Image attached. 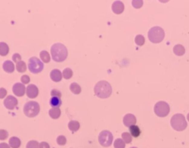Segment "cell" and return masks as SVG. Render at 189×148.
I'll list each match as a JSON object with an SVG mask.
<instances>
[{"label": "cell", "mask_w": 189, "mask_h": 148, "mask_svg": "<svg viewBox=\"0 0 189 148\" xmlns=\"http://www.w3.org/2000/svg\"><path fill=\"white\" fill-rule=\"evenodd\" d=\"M52 58L56 62H63L68 55L67 47L61 43H56L51 46V49Z\"/></svg>", "instance_id": "cell-1"}, {"label": "cell", "mask_w": 189, "mask_h": 148, "mask_svg": "<svg viewBox=\"0 0 189 148\" xmlns=\"http://www.w3.org/2000/svg\"><path fill=\"white\" fill-rule=\"evenodd\" d=\"M95 94L101 99H106L110 97L112 92L111 85L107 81L101 80L96 83L94 88Z\"/></svg>", "instance_id": "cell-2"}, {"label": "cell", "mask_w": 189, "mask_h": 148, "mask_svg": "<svg viewBox=\"0 0 189 148\" xmlns=\"http://www.w3.org/2000/svg\"><path fill=\"white\" fill-rule=\"evenodd\" d=\"M148 40L154 44H159L165 38V32L160 27H153L148 32Z\"/></svg>", "instance_id": "cell-3"}, {"label": "cell", "mask_w": 189, "mask_h": 148, "mask_svg": "<svg viewBox=\"0 0 189 148\" xmlns=\"http://www.w3.org/2000/svg\"><path fill=\"white\" fill-rule=\"evenodd\" d=\"M171 125L177 131H183L187 128V122L183 114H174L171 119Z\"/></svg>", "instance_id": "cell-4"}, {"label": "cell", "mask_w": 189, "mask_h": 148, "mask_svg": "<svg viewBox=\"0 0 189 148\" xmlns=\"http://www.w3.org/2000/svg\"><path fill=\"white\" fill-rule=\"evenodd\" d=\"M39 111V105L37 102H35V101H29L24 106V113L28 117H35L38 115Z\"/></svg>", "instance_id": "cell-5"}, {"label": "cell", "mask_w": 189, "mask_h": 148, "mask_svg": "<svg viewBox=\"0 0 189 148\" xmlns=\"http://www.w3.org/2000/svg\"><path fill=\"white\" fill-rule=\"evenodd\" d=\"M155 114L160 117H165L168 116L170 112V106L165 101H160L155 104L154 108Z\"/></svg>", "instance_id": "cell-6"}, {"label": "cell", "mask_w": 189, "mask_h": 148, "mask_svg": "<svg viewBox=\"0 0 189 148\" xmlns=\"http://www.w3.org/2000/svg\"><path fill=\"white\" fill-rule=\"evenodd\" d=\"M28 69L33 74H38L44 69V64L36 57H32L28 61Z\"/></svg>", "instance_id": "cell-7"}, {"label": "cell", "mask_w": 189, "mask_h": 148, "mask_svg": "<svg viewBox=\"0 0 189 148\" xmlns=\"http://www.w3.org/2000/svg\"><path fill=\"white\" fill-rule=\"evenodd\" d=\"M113 141V136L109 131H103L98 136V142L103 147H109Z\"/></svg>", "instance_id": "cell-8"}, {"label": "cell", "mask_w": 189, "mask_h": 148, "mask_svg": "<svg viewBox=\"0 0 189 148\" xmlns=\"http://www.w3.org/2000/svg\"><path fill=\"white\" fill-rule=\"evenodd\" d=\"M18 105V100L16 97L13 96L9 95L6 97V99L4 100V105L5 106L6 109L8 110H13L16 109Z\"/></svg>", "instance_id": "cell-9"}, {"label": "cell", "mask_w": 189, "mask_h": 148, "mask_svg": "<svg viewBox=\"0 0 189 148\" xmlns=\"http://www.w3.org/2000/svg\"><path fill=\"white\" fill-rule=\"evenodd\" d=\"M26 91V88L24 84L21 83H16L13 86V92L17 97H22Z\"/></svg>", "instance_id": "cell-10"}, {"label": "cell", "mask_w": 189, "mask_h": 148, "mask_svg": "<svg viewBox=\"0 0 189 148\" xmlns=\"http://www.w3.org/2000/svg\"><path fill=\"white\" fill-rule=\"evenodd\" d=\"M27 96L31 99H34L38 96V89L36 85L31 84L28 85L27 87Z\"/></svg>", "instance_id": "cell-11"}, {"label": "cell", "mask_w": 189, "mask_h": 148, "mask_svg": "<svg viewBox=\"0 0 189 148\" xmlns=\"http://www.w3.org/2000/svg\"><path fill=\"white\" fill-rule=\"evenodd\" d=\"M123 122L125 126L130 128L131 126L135 125V123L137 122V119L135 116L133 115V114H127L123 117Z\"/></svg>", "instance_id": "cell-12"}, {"label": "cell", "mask_w": 189, "mask_h": 148, "mask_svg": "<svg viewBox=\"0 0 189 148\" xmlns=\"http://www.w3.org/2000/svg\"><path fill=\"white\" fill-rule=\"evenodd\" d=\"M112 10L115 14H120L124 11V4L121 1L114 2L112 5Z\"/></svg>", "instance_id": "cell-13"}, {"label": "cell", "mask_w": 189, "mask_h": 148, "mask_svg": "<svg viewBox=\"0 0 189 148\" xmlns=\"http://www.w3.org/2000/svg\"><path fill=\"white\" fill-rule=\"evenodd\" d=\"M51 78L54 82H59L62 79V73L58 69H53L51 72Z\"/></svg>", "instance_id": "cell-14"}, {"label": "cell", "mask_w": 189, "mask_h": 148, "mask_svg": "<svg viewBox=\"0 0 189 148\" xmlns=\"http://www.w3.org/2000/svg\"><path fill=\"white\" fill-rule=\"evenodd\" d=\"M3 69H4L5 71H6L7 73H12L14 71L15 69V66L14 64L12 61H5L3 64Z\"/></svg>", "instance_id": "cell-15"}, {"label": "cell", "mask_w": 189, "mask_h": 148, "mask_svg": "<svg viewBox=\"0 0 189 148\" xmlns=\"http://www.w3.org/2000/svg\"><path fill=\"white\" fill-rule=\"evenodd\" d=\"M9 145L12 148H19L21 146V140L18 137L13 136L9 139Z\"/></svg>", "instance_id": "cell-16"}, {"label": "cell", "mask_w": 189, "mask_h": 148, "mask_svg": "<svg viewBox=\"0 0 189 148\" xmlns=\"http://www.w3.org/2000/svg\"><path fill=\"white\" fill-rule=\"evenodd\" d=\"M173 51L174 53L177 56L183 55L185 52V47L183 45H181V44H177V45L174 46Z\"/></svg>", "instance_id": "cell-17"}, {"label": "cell", "mask_w": 189, "mask_h": 148, "mask_svg": "<svg viewBox=\"0 0 189 148\" xmlns=\"http://www.w3.org/2000/svg\"><path fill=\"white\" fill-rule=\"evenodd\" d=\"M49 115L52 119H58L61 116V110L58 108H52L49 111Z\"/></svg>", "instance_id": "cell-18"}, {"label": "cell", "mask_w": 189, "mask_h": 148, "mask_svg": "<svg viewBox=\"0 0 189 148\" xmlns=\"http://www.w3.org/2000/svg\"><path fill=\"white\" fill-rule=\"evenodd\" d=\"M61 98L57 97H52L50 99V105L53 108H59L61 105Z\"/></svg>", "instance_id": "cell-19"}, {"label": "cell", "mask_w": 189, "mask_h": 148, "mask_svg": "<svg viewBox=\"0 0 189 148\" xmlns=\"http://www.w3.org/2000/svg\"><path fill=\"white\" fill-rule=\"evenodd\" d=\"M129 134H131L132 136L135 138H138L139 136L141 134V131H140V128H139L138 126L137 125H132L129 128Z\"/></svg>", "instance_id": "cell-20"}, {"label": "cell", "mask_w": 189, "mask_h": 148, "mask_svg": "<svg viewBox=\"0 0 189 148\" xmlns=\"http://www.w3.org/2000/svg\"><path fill=\"white\" fill-rule=\"evenodd\" d=\"M9 53V46L5 42H0V55L6 56Z\"/></svg>", "instance_id": "cell-21"}, {"label": "cell", "mask_w": 189, "mask_h": 148, "mask_svg": "<svg viewBox=\"0 0 189 148\" xmlns=\"http://www.w3.org/2000/svg\"><path fill=\"white\" fill-rule=\"evenodd\" d=\"M68 128L72 132H76L80 128V123L78 121L72 120L68 124Z\"/></svg>", "instance_id": "cell-22"}, {"label": "cell", "mask_w": 189, "mask_h": 148, "mask_svg": "<svg viewBox=\"0 0 189 148\" xmlns=\"http://www.w3.org/2000/svg\"><path fill=\"white\" fill-rule=\"evenodd\" d=\"M40 58H41V61L45 63V64H47L51 61V56H50V54L48 53V52L43 50L40 52Z\"/></svg>", "instance_id": "cell-23"}, {"label": "cell", "mask_w": 189, "mask_h": 148, "mask_svg": "<svg viewBox=\"0 0 189 148\" xmlns=\"http://www.w3.org/2000/svg\"><path fill=\"white\" fill-rule=\"evenodd\" d=\"M70 89L73 94H79L81 91V89L80 86L77 83H73L70 86Z\"/></svg>", "instance_id": "cell-24"}, {"label": "cell", "mask_w": 189, "mask_h": 148, "mask_svg": "<svg viewBox=\"0 0 189 148\" xmlns=\"http://www.w3.org/2000/svg\"><path fill=\"white\" fill-rule=\"evenodd\" d=\"M16 70H17L19 72H24L27 70V65L24 61H21L19 62H18L16 64Z\"/></svg>", "instance_id": "cell-25"}, {"label": "cell", "mask_w": 189, "mask_h": 148, "mask_svg": "<svg viewBox=\"0 0 189 148\" xmlns=\"http://www.w3.org/2000/svg\"><path fill=\"white\" fill-rule=\"evenodd\" d=\"M62 74H63V77H64V79L69 80L72 77H73V71H72L71 69H70V68H66V69H64Z\"/></svg>", "instance_id": "cell-26"}, {"label": "cell", "mask_w": 189, "mask_h": 148, "mask_svg": "<svg viewBox=\"0 0 189 148\" xmlns=\"http://www.w3.org/2000/svg\"><path fill=\"white\" fill-rule=\"evenodd\" d=\"M122 139L123 140V142L126 144H129V143L132 142V136L131 134L129 133H123L122 134Z\"/></svg>", "instance_id": "cell-27"}, {"label": "cell", "mask_w": 189, "mask_h": 148, "mask_svg": "<svg viewBox=\"0 0 189 148\" xmlns=\"http://www.w3.org/2000/svg\"><path fill=\"white\" fill-rule=\"evenodd\" d=\"M135 44H136L138 46H143V44H145L144 36H142V35H138V36H136V37H135Z\"/></svg>", "instance_id": "cell-28"}, {"label": "cell", "mask_w": 189, "mask_h": 148, "mask_svg": "<svg viewBox=\"0 0 189 148\" xmlns=\"http://www.w3.org/2000/svg\"><path fill=\"white\" fill-rule=\"evenodd\" d=\"M126 143L123 142L122 139H117L114 142V147L115 148H125Z\"/></svg>", "instance_id": "cell-29"}, {"label": "cell", "mask_w": 189, "mask_h": 148, "mask_svg": "<svg viewBox=\"0 0 189 148\" xmlns=\"http://www.w3.org/2000/svg\"><path fill=\"white\" fill-rule=\"evenodd\" d=\"M26 148H40L39 144L36 141L31 140L28 142V144L26 145Z\"/></svg>", "instance_id": "cell-30"}, {"label": "cell", "mask_w": 189, "mask_h": 148, "mask_svg": "<svg viewBox=\"0 0 189 148\" xmlns=\"http://www.w3.org/2000/svg\"><path fill=\"white\" fill-rule=\"evenodd\" d=\"M132 6L136 9H138V8H140L143 5V0H133L132 2Z\"/></svg>", "instance_id": "cell-31"}, {"label": "cell", "mask_w": 189, "mask_h": 148, "mask_svg": "<svg viewBox=\"0 0 189 148\" xmlns=\"http://www.w3.org/2000/svg\"><path fill=\"white\" fill-rule=\"evenodd\" d=\"M57 143H58V145H61V146L64 145V144L67 143L66 137L62 135L58 136V138H57Z\"/></svg>", "instance_id": "cell-32"}, {"label": "cell", "mask_w": 189, "mask_h": 148, "mask_svg": "<svg viewBox=\"0 0 189 148\" xmlns=\"http://www.w3.org/2000/svg\"><path fill=\"white\" fill-rule=\"evenodd\" d=\"M8 137V133L5 130L0 129V140H5Z\"/></svg>", "instance_id": "cell-33"}, {"label": "cell", "mask_w": 189, "mask_h": 148, "mask_svg": "<svg viewBox=\"0 0 189 148\" xmlns=\"http://www.w3.org/2000/svg\"><path fill=\"white\" fill-rule=\"evenodd\" d=\"M12 59L15 63L17 64L18 62H19V61H21V57L19 54H18V53H15V54L13 55Z\"/></svg>", "instance_id": "cell-34"}, {"label": "cell", "mask_w": 189, "mask_h": 148, "mask_svg": "<svg viewBox=\"0 0 189 148\" xmlns=\"http://www.w3.org/2000/svg\"><path fill=\"white\" fill-rule=\"evenodd\" d=\"M30 80H31V79H30V77L28 75H22L21 77V83H22L23 84H28L29 83Z\"/></svg>", "instance_id": "cell-35"}, {"label": "cell", "mask_w": 189, "mask_h": 148, "mask_svg": "<svg viewBox=\"0 0 189 148\" xmlns=\"http://www.w3.org/2000/svg\"><path fill=\"white\" fill-rule=\"evenodd\" d=\"M51 96L52 97H57L61 98V94L60 92V91L57 90V89H53L51 91Z\"/></svg>", "instance_id": "cell-36"}, {"label": "cell", "mask_w": 189, "mask_h": 148, "mask_svg": "<svg viewBox=\"0 0 189 148\" xmlns=\"http://www.w3.org/2000/svg\"><path fill=\"white\" fill-rule=\"evenodd\" d=\"M7 95V91L4 88H0V99H3Z\"/></svg>", "instance_id": "cell-37"}, {"label": "cell", "mask_w": 189, "mask_h": 148, "mask_svg": "<svg viewBox=\"0 0 189 148\" xmlns=\"http://www.w3.org/2000/svg\"><path fill=\"white\" fill-rule=\"evenodd\" d=\"M39 147L40 148H51L50 147V145L48 143L45 142H42L39 144Z\"/></svg>", "instance_id": "cell-38"}, {"label": "cell", "mask_w": 189, "mask_h": 148, "mask_svg": "<svg viewBox=\"0 0 189 148\" xmlns=\"http://www.w3.org/2000/svg\"><path fill=\"white\" fill-rule=\"evenodd\" d=\"M0 148H11L10 145L6 143H0Z\"/></svg>", "instance_id": "cell-39"}, {"label": "cell", "mask_w": 189, "mask_h": 148, "mask_svg": "<svg viewBox=\"0 0 189 148\" xmlns=\"http://www.w3.org/2000/svg\"><path fill=\"white\" fill-rule=\"evenodd\" d=\"M187 118H188V122H189V114H188V116H187Z\"/></svg>", "instance_id": "cell-40"}, {"label": "cell", "mask_w": 189, "mask_h": 148, "mask_svg": "<svg viewBox=\"0 0 189 148\" xmlns=\"http://www.w3.org/2000/svg\"><path fill=\"white\" fill-rule=\"evenodd\" d=\"M130 148H138V147H130Z\"/></svg>", "instance_id": "cell-41"}]
</instances>
